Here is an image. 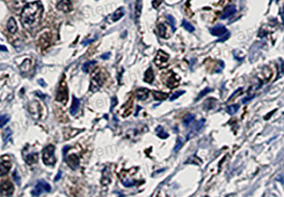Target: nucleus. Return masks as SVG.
Wrapping results in <instances>:
<instances>
[{
  "mask_svg": "<svg viewBox=\"0 0 284 197\" xmlns=\"http://www.w3.org/2000/svg\"><path fill=\"white\" fill-rule=\"evenodd\" d=\"M44 12L43 4L39 1L28 3L21 13V21L26 28H34L39 26Z\"/></svg>",
  "mask_w": 284,
  "mask_h": 197,
  "instance_id": "f257e3e1",
  "label": "nucleus"
},
{
  "mask_svg": "<svg viewBox=\"0 0 284 197\" xmlns=\"http://www.w3.org/2000/svg\"><path fill=\"white\" fill-rule=\"evenodd\" d=\"M55 146L53 145L47 146L43 151V161L47 165H54L56 163V157L54 156Z\"/></svg>",
  "mask_w": 284,
  "mask_h": 197,
  "instance_id": "f03ea898",
  "label": "nucleus"
},
{
  "mask_svg": "<svg viewBox=\"0 0 284 197\" xmlns=\"http://www.w3.org/2000/svg\"><path fill=\"white\" fill-rule=\"evenodd\" d=\"M105 80H106V77H105L104 73H102L101 71L96 72L92 76V80H91L90 91H92L93 93L97 92L104 83Z\"/></svg>",
  "mask_w": 284,
  "mask_h": 197,
  "instance_id": "7ed1b4c3",
  "label": "nucleus"
},
{
  "mask_svg": "<svg viewBox=\"0 0 284 197\" xmlns=\"http://www.w3.org/2000/svg\"><path fill=\"white\" fill-rule=\"evenodd\" d=\"M68 86L66 83L64 78L61 81L60 84H59V88H58V93H57L56 100L58 102L66 104L68 102Z\"/></svg>",
  "mask_w": 284,
  "mask_h": 197,
  "instance_id": "20e7f679",
  "label": "nucleus"
},
{
  "mask_svg": "<svg viewBox=\"0 0 284 197\" xmlns=\"http://www.w3.org/2000/svg\"><path fill=\"white\" fill-rule=\"evenodd\" d=\"M50 190H51V186L49 183L45 182L44 180H40L34 186V190L32 191V195L34 196H39L44 191L49 192Z\"/></svg>",
  "mask_w": 284,
  "mask_h": 197,
  "instance_id": "39448f33",
  "label": "nucleus"
},
{
  "mask_svg": "<svg viewBox=\"0 0 284 197\" xmlns=\"http://www.w3.org/2000/svg\"><path fill=\"white\" fill-rule=\"evenodd\" d=\"M168 59H169V55L166 53L165 52H163V50H159L154 59V63L158 66V68H166L168 65Z\"/></svg>",
  "mask_w": 284,
  "mask_h": 197,
  "instance_id": "423d86ee",
  "label": "nucleus"
},
{
  "mask_svg": "<svg viewBox=\"0 0 284 197\" xmlns=\"http://www.w3.org/2000/svg\"><path fill=\"white\" fill-rule=\"evenodd\" d=\"M180 83V78L177 74H175V73H168V76H167V79L165 81L166 85L168 86L169 88H175L176 87H177V85L179 84Z\"/></svg>",
  "mask_w": 284,
  "mask_h": 197,
  "instance_id": "0eeeda50",
  "label": "nucleus"
},
{
  "mask_svg": "<svg viewBox=\"0 0 284 197\" xmlns=\"http://www.w3.org/2000/svg\"><path fill=\"white\" fill-rule=\"evenodd\" d=\"M29 111L30 114L35 120H39L41 116V108H40V105L38 102H33L29 104Z\"/></svg>",
  "mask_w": 284,
  "mask_h": 197,
  "instance_id": "6e6552de",
  "label": "nucleus"
},
{
  "mask_svg": "<svg viewBox=\"0 0 284 197\" xmlns=\"http://www.w3.org/2000/svg\"><path fill=\"white\" fill-rule=\"evenodd\" d=\"M57 9L67 13L73 9V5L70 0H61L57 4Z\"/></svg>",
  "mask_w": 284,
  "mask_h": 197,
  "instance_id": "1a4fd4ad",
  "label": "nucleus"
},
{
  "mask_svg": "<svg viewBox=\"0 0 284 197\" xmlns=\"http://www.w3.org/2000/svg\"><path fill=\"white\" fill-rule=\"evenodd\" d=\"M13 185L11 182L9 181H5V182L2 183L1 185V195L2 196H9L13 193Z\"/></svg>",
  "mask_w": 284,
  "mask_h": 197,
  "instance_id": "9d476101",
  "label": "nucleus"
},
{
  "mask_svg": "<svg viewBox=\"0 0 284 197\" xmlns=\"http://www.w3.org/2000/svg\"><path fill=\"white\" fill-rule=\"evenodd\" d=\"M210 33L213 34V36H222V35H226L228 33V30L225 28V26L222 24H218L215 26V27L212 28L210 29Z\"/></svg>",
  "mask_w": 284,
  "mask_h": 197,
  "instance_id": "9b49d317",
  "label": "nucleus"
},
{
  "mask_svg": "<svg viewBox=\"0 0 284 197\" xmlns=\"http://www.w3.org/2000/svg\"><path fill=\"white\" fill-rule=\"evenodd\" d=\"M66 162L68 163L71 169L76 170L79 165V158L77 155H70L66 160Z\"/></svg>",
  "mask_w": 284,
  "mask_h": 197,
  "instance_id": "f8f14e48",
  "label": "nucleus"
},
{
  "mask_svg": "<svg viewBox=\"0 0 284 197\" xmlns=\"http://www.w3.org/2000/svg\"><path fill=\"white\" fill-rule=\"evenodd\" d=\"M11 169V163L8 161H4L3 156L1 159V165H0V175L1 176L6 175Z\"/></svg>",
  "mask_w": 284,
  "mask_h": 197,
  "instance_id": "ddd939ff",
  "label": "nucleus"
},
{
  "mask_svg": "<svg viewBox=\"0 0 284 197\" xmlns=\"http://www.w3.org/2000/svg\"><path fill=\"white\" fill-rule=\"evenodd\" d=\"M236 11H237V9H236V7L234 5H228L225 8L224 13H223V14L221 16V19H226L228 18L233 16L236 13Z\"/></svg>",
  "mask_w": 284,
  "mask_h": 197,
  "instance_id": "4468645a",
  "label": "nucleus"
},
{
  "mask_svg": "<svg viewBox=\"0 0 284 197\" xmlns=\"http://www.w3.org/2000/svg\"><path fill=\"white\" fill-rule=\"evenodd\" d=\"M132 110H133V102H132V100H129V102H127V104L124 105L122 108V115L124 117H128L131 114Z\"/></svg>",
  "mask_w": 284,
  "mask_h": 197,
  "instance_id": "2eb2a0df",
  "label": "nucleus"
},
{
  "mask_svg": "<svg viewBox=\"0 0 284 197\" xmlns=\"http://www.w3.org/2000/svg\"><path fill=\"white\" fill-rule=\"evenodd\" d=\"M7 28L8 30V32L10 33H15L17 32L18 30V25L17 23L15 21V19L13 18H10L8 21V24H7Z\"/></svg>",
  "mask_w": 284,
  "mask_h": 197,
  "instance_id": "dca6fc26",
  "label": "nucleus"
},
{
  "mask_svg": "<svg viewBox=\"0 0 284 197\" xmlns=\"http://www.w3.org/2000/svg\"><path fill=\"white\" fill-rule=\"evenodd\" d=\"M204 123H205V120L204 119H201L200 121H198V122H197V123L194 125V127H193V128H192V131H191V132H189L188 136H187V139H189L192 137V133H197V131H200V130L203 127Z\"/></svg>",
  "mask_w": 284,
  "mask_h": 197,
  "instance_id": "f3484780",
  "label": "nucleus"
},
{
  "mask_svg": "<svg viewBox=\"0 0 284 197\" xmlns=\"http://www.w3.org/2000/svg\"><path fill=\"white\" fill-rule=\"evenodd\" d=\"M148 94H149V90L146 89V88H141L136 92V96L139 100H145L148 98Z\"/></svg>",
  "mask_w": 284,
  "mask_h": 197,
  "instance_id": "a211bd4d",
  "label": "nucleus"
},
{
  "mask_svg": "<svg viewBox=\"0 0 284 197\" xmlns=\"http://www.w3.org/2000/svg\"><path fill=\"white\" fill-rule=\"evenodd\" d=\"M79 105H80V101L75 97H73V103H72V107L70 109L71 115H75L77 113L78 108H79Z\"/></svg>",
  "mask_w": 284,
  "mask_h": 197,
  "instance_id": "6ab92c4d",
  "label": "nucleus"
},
{
  "mask_svg": "<svg viewBox=\"0 0 284 197\" xmlns=\"http://www.w3.org/2000/svg\"><path fill=\"white\" fill-rule=\"evenodd\" d=\"M153 80H154L153 71V69H152V68H149L148 70L146 71L145 77H144V82L147 83H152Z\"/></svg>",
  "mask_w": 284,
  "mask_h": 197,
  "instance_id": "aec40b11",
  "label": "nucleus"
},
{
  "mask_svg": "<svg viewBox=\"0 0 284 197\" xmlns=\"http://www.w3.org/2000/svg\"><path fill=\"white\" fill-rule=\"evenodd\" d=\"M124 15V8L123 7L119 8H118V9H117L116 11L113 13V17H112L113 21V22H116V21L119 20L120 18H122Z\"/></svg>",
  "mask_w": 284,
  "mask_h": 197,
  "instance_id": "412c9836",
  "label": "nucleus"
},
{
  "mask_svg": "<svg viewBox=\"0 0 284 197\" xmlns=\"http://www.w3.org/2000/svg\"><path fill=\"white\" fill-rule=\"evenodd\" d=\"M38 160H39V156H38V154L37 153H32L28 155L27 157H26V162L29 165H33V164H35L38 162Z\"/></svg>",
  "mask_w": 284,
  "mask_h": 197,
  "instance_id": "4be33fe9",
  "label": "nucleus"
},
{
  "mask_svg": "<svg viewBox=\"0 0 284 197\" xmlns=\"http://www.w3.org/2000/svg\"><path fill=\"white\" fill-rule=\"evenodd\" d=\"M153 98L157 101H163V100L167 99L168 98V95L165 93H162V92H153Z\"/></svg>",
  "mask_w": 284,
  "mask_h": 197,
  "instance_id": "5701e85b",
  "label": "nucleus"
},
{
  "mask_svg": "<svg viewBox=\"0 0 284 197\" xmlns=\"http://www.w3.org/2000/svg\"><path fill=\"white\" fill-rule=\"evenodd\" d=\"M141 11H142V0H137L136 6H135V18L136 20H139L140 15H141Z\"/></svg>",
  "mask_w": 284,
  "mask_h": 197,
  "instance_id": "b1692460",
  "label": "nucleus"
},
{
  "mask_svg": "<svg viewBox=\"0 0 284 197\" xmlns=\"http://www.w3.org/2000/svg\"><path fill=\"white\" fill-rule=\"evenodd\" d=\"M30 68H31V61L29 59H26L20 66V70L23 73H28L30 70Z\"/></svg>",
  "mask_w": 284,
  "mask_h": 197,
  "instance_id": "393cba45",
  "label": "nucleus"
},
{
  "mask_svg": "<svg viewBox=\"0 0 284 197\" xmlns=\"http://www.w3.org/2000/svg\"><path fill=\"white\" fill-rule=\"evenodd\" d=\"M12 134H13V132L10 128H6L4 131H3L2 137H3V141L4 143H6L7 141H8V140H9V139L11 138V136H12Z\"/></svg>",
  "mask_w": 284,
  "mask_h": 197,
  "instance_id": "a878e982",
  "label": "nucleus"
},
{
  "mask_svg": "<svg viewBox=\"0 0 284 197\" xmlns=\"http://www.w3.org/2000/svg\"><path fill=\"white\" fill-rule=\"evenodd\" d=\"M96 63H97V62L96 61L87 62V63L83 64V72H84V73H89L90 71L92 70V68H93V66H94Z\"/></svg>",
  "mask_w": 284,
  "mask_h": 197,
  "instance_id": "bb28decb",
  "label": "nucleus"
},
{
  "mask_svg": "<svg viewBox=\"0 0 284 197\" xmlns=\"http://www.w3.org/2000/svg\"><path fill=\"white\" fill-rule=\"evenodd\" d=\"M195 119V116L193 114H187V116H185L183 120H182V123L184 125L185 127H187L190 123H192Z\"/></svg>",
  "mask_w": 284,
  "mask_h": 197,
  "instance_id": "cd10ccee",
  "label": "nucleus"
},
{
  "mask_svg": "<svg viewBox=\"0 0 284 197\" xmlns=\"http://www.w3.org/2000/svg\"><path fill=\"white\" fill-rule=\"evenodd\" d=\"M122 183H123L124 186H126V187H131V186H134L136 182H135V180H132V179H129V178L122 176Z\"/></svg>",
  "mask_w": 284,
  "mask_h": 197,
  "instance_id": "c85d7f7f",
  "label": "nucleus"
},
{
  "mask_svg": "<svg viewBox=\"0 0 284 197\" xmlns=\"http://www.w3.org/2000/svg\"><path fill=\"white\" fill-rule=\"evenodd\" d=\"M156 132H157V135H158V137H160L161 139L168 138V134L163 130V128L162 127H158V128L156 129Z\"/></svg>",
  "mask_w": 284,
  "mask_h": 197,
  "instance_id": "c756f323",
  "label": "nucleus"
},
{
  "mask_svg": "<svg viewBox=\"0 0 284 197\" xmlns=\"http://www.w3.org/2000/svg\"><path fill=\"white\" fill-rule=\"evenodd\" d=\"M238 110H239V106H238V105H231V106H228V107H227L226 111L228 114L233 115L235 114Z\"/></svg>",
  "mask_w": 284,
  "mask_h": 197,
  "instance_id": "7c9ffc66",
  "label": "nucleus"
},
{
  "mask_svg": "<svg viewBox=\"0 0 284 197\" xmlns=\"http://www.w3.org/2000/svg\"><path fill=\"white\" fill-rule=\"evenodd\" d=\"M158 32H159V36L162 37V38H167L166 36V33H167V28L163 23H160V24H158Z\"/></svg>",
  "mask_w": 284,
  "mask_h": 197,
  "instance_id": "2f4dec72",
  "label": "nucleus"
},
{
  "mask_svg": "<svg viewBox=\"0 0 284 197\" xmlns=\"http://www.w3.org/2000/svg\"><path fill=\"white\" fill-rule=\"evenodd\" d=\"M182 27L184 28L185 29L190 33H192L195 30L194 27H193L190 23L187 22V20H183V21H182Z\"/></svg>",
  "mask_w": 284,
  "mask_h": 197,
  "instance_id": "473e14b6",
  "label": "nucleus"
},
{
  "mask_svg": "<svg viewBox=\"0 0 284 197\" xmlns=\"http://www.w3.org/2000/svg\"><path fill=\"white\" fill-rule=\"evenodd\" d=\"M9 121V117L7 115H3L0 117V127H3L5 124H7V122Z\"/></svg>",
  "mask_w": 284,
  "mask_h": 197,
  "instance_id": "72a5a7b5",
  "label": "nucleus"
},
{
  "mask_svg": "<svg viewBox=\"0 0 284 197\" xmlns=\"http://www.w3.org/2000/svg\"><path fill=\"white\" fill-rule=\"evenodd\" d=\"M184 93H185L184 91H178V92H176V93H174L172 94V97L170 98V100L171 101H174V100L177 99V98H179L180 96L182 95Z\"/></svg>",
  "mask_w": 284,
  "mask_h": 197,
  "instance_id": "f704fd0d",
  "label": "nucleus"
},
{
  "mask_svg": "<svg viewBox=\"0 0 284 197\" xmlns=\"http://www.w3.org/2000/svg\"><path fill=\"white\" fill-rule=\"evenodd\" d=\"M167 19H168V23H170L171 27L172 28V30L174 31V30H175V19H174V18L172 17V16H171V15H168V16H167Z\"/></svg>",
  "mask_w": 284,
  "mask_h": 197,
  "instance_id": "c9c22d12",
  "label": "nucleus"
},
{
  "mask_svg": "<svg viewBox=\"0 0 284 197\" xmlns=\"http://www.w3.org/2000/svg\"><path fill=\"white\" fill-rule=\"evenodd\" d=\"M182 140H181L180 138H177V143H176V146H175V147H174V151H175V152H177V151H179L180 148L182 147Z\"/></svg>",
  "mask_w": 284,
  "mask_h": 197,
  "instance_id": "e433bc0d",
  "label": "nucleus"
},
{
  "mask_svg": "<svg viewBox=\"0 0 284 197\" xmlns=\"http://www.w3.org/2000/svg\"><path fill=\"white\" fill-rule=\"evenodd\" d=\"M13 177L14 179L15 182L17 183L18 185H20V176L18 174L17 170H14V172L13 173Z\"/></svg>",
  "mask_w": 284,
  "mask_h": 197,
  "instance_id": "4c0bfd02",
  "label": "nucleus"
},
{
  "mask_svg": "<svg viewBox=\"0 0 284 197\" xmlns=\"http://www.w3.org/2000/svg\"><path fill=\"white\" fill-rule=\"evenodd\" d=\"M163 0H153V7L154 8H158L161 4H162V3H163Z\"/></svg>",
  "mask_w": 284,
  "mask_h": 197,
  "instance_id": "58836bf2",
  "label": "nucleus"
},
{
  "mask_svg": "<svg viewBox=\"0 0 284 197\" xmlns=\"http://www.w3.org/2000/svg\"><path fill=\"white\" fill-rule=\"evenodd\" d=\"M210 91H211V89H210V88H206V89H204L203 91H202L201 93H200V94H199L198 97H197V99H196V100H199V99H200V98H202V97H203L204 95H206L207 93H208V92H210Z\"/></svg>",
  "mask_w": 284,
  "mask_h": 197,
  "instance_id": "ea45409f",
  "label": "nucleus"
},
{
  "mask_svg": "<svg viewBox=\"0 0 284 197\" xmlns=\"http://www.w3.org/2000/svg\"><path fill=\"white\" fill-rule=\"evenodd\" d=\"M117 103H118V100H117L116 98H112V107H111V111L113 110V108H114V107L116 106Z\"/></svg>",
  "mask_w": 284,
  "mask_h": 197,
  "instance_id": "a19ab883",
  "label": "nucleus"
},
{
  "mask_svg": "<svg viewBox=\"0 0 284 197\" xmlns=\"http://www.w3.org/2000/svg\"><path fill=\"white\" fill-rule=\"evenodd\" d=\"M109 57H110V53H108L103 54L102 56H101V58L103 59V60H107V59L109 58Z\"/></svg>",
  "mask_w": 284,
  "mask_h": 197,
  "instance_id": "79ce46f5",
  "label": "nucleus"
},
{
  "mask_svg": "<svg viewBox=\"0 0 284 197\" xmlns=\"http://www.w3.org/2000/svg\"><path fill=\"white\" fill-rule=\"evenodd\" d=\"M61 175H62V171H58V175L55 177V181H58V180H59V178L61 177Z\"/></svg>",
  "mask_w": 284,
  "mask_h": 197,
  "instance_id": "37998d69",
  "label": "nucleus"
},
{
  "mask_svg": "<svg viewBox=\"0 0 284 197\" xmlns=\"http://www.w3.org/2000/svg\"><path fill=\"white\" fill-rule=\"evenodd\" d=\"M39 84H41L42 87H44V88L45 87V86H46V83H44V81L43 80V79H40V80L39 81Z\"/></svg>",
  "mask_w": 284,
  "mask_h": 197,
  "instance_id": "c03bdc74",
  "label": "nucleus"
},
{
  "mask_svg": "<svg viewBox=\"0 0 284 197\" xmlns=\"http://www.w3.org/2000/svg\"><path fill=\"white\" fill-rule=\"evenodd\" d=\"M0 49H1V51H6V52L8 51V49L6 48H5V47L3 46V45H2V46H1Z\"/></svg>",
  "mask_w": 284,
  "mask_h": 197,
  "instance_id": "a18cd8bd",
  "label": "nucleus"
}]
</instances>
